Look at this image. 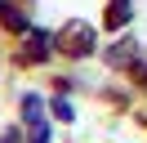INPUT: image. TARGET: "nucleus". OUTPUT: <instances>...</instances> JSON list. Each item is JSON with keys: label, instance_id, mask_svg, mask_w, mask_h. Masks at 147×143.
I'll return each mask as SVG.
<instances>
[{"label": "nucleus", "instance_id": "1", "mask_svg": "<svg viewBox=\"0 0 147 143\" xmlns=\"http://www.w3.org/2000/svg\"><path fill=\"white\" fill-rule=\"evenodd\" d=\"M125 18H129V0H111V18H107V22H111V27H120Z\"/></svg>", "mask_w": 147, "mask_h": 143}, {"label": "nucleus", "instance_id": "2", "mask_svg": "<svg viewBox=\"0 0 147 143\" xmlns=\"http://www.w3.org/2000/svg\"><path fill=\"white\" fill-rule=\"evenodd\" d=\"M27 49H31V58H49V40H45V36H31V45H27Z\"/></svg>", "mask_w": 147, "mask_h": 143}]
</instances>
